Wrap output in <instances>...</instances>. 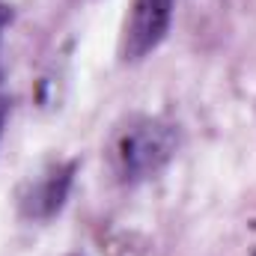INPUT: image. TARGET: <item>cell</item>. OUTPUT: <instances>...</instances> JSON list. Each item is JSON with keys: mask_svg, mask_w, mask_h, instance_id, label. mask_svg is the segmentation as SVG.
<instances>
[{"mask_svg": "<svg viewBox=\"0 0 256 256\" xmlns=\"http://www.w3.org/2000/svg\"><path fill=\"white\" fill-rule=\"evenodd\" d=\"M176 146H179V134L167 120L134 114L110 134L108 161L120 182L134 185L158 176L176 155Z\"/></svg>", "mask_w": 256, "mask_h": 256, "instance_id": "6da1fadb", "label": "cell"}, {"mask_svg": "<svg viewBox=\"0 0 256 256\" xmlns=\"http://www.w3.org/2000/svg\"><path fill=\"white\" fill-rule=\"evenodd\" d=\"M173 6L176 0H131L128 18L122 27V57L126 60H143L152 54L173 21Z\"/></svg>", "mask_w": 256, "mask_h": 256, "instance_id": "7a4b0ae2", "label": "cell"}, {"mask_svg": "<svg viewBox=\"0 0 256 256\" xmlns=\"http://www.w3.org/2000/svg\"><path fill=\"white\" fill-rule=\"evenodd\" d=\"M74 179V161H54L42 167L36 176L24 182L18 194V208L27 220H48L66 206V196L72 191Z\"/></svg>", "mask_w": 256, "mask_h": 256, "instance_id": "3957f363", "label": "cell"}, {"mask_svg": "<svg viewBox=\"0 0 256 256\" xmlns=\"http://www.w3.org/2000/svg\"><path fill=\"white\" fill-rule=\"evenodd\" d=\"M6 116H9V102L0 96V134H3V126H6Z\"/></svg>", "mask_w": 256, "mask_h": 256, "instance_id": "277c9868", "label": "cell"}, {"mask_svg": "<svg viewBox=\"0 0 256 256\" xmlns=\"http://www.w3.org/2000/svg\"><path fill=\"white\" fill-rule=\"evenodd\" d=\"M9 18H12V15H9V9H6V6L0 3V36H3V27L9 24Z\"/></svg>", "mask_w": 256, "mask_h": 256, "instance_id": "5b68a950", "label": "cell"}, {"mask_svg": "<svg viewBox=\"0 0 256 256\" xmlns=\"http://www.w3.org/2000/svg\"><path fill=\"white\" fill-rule=\"evenodd\" d=\"M254 256H256V250H254Z\"/></svg>", "mask_w": 256, "mask_h": 256, "instance_id": "8992f818", "label": "cell"}]
</instances>
